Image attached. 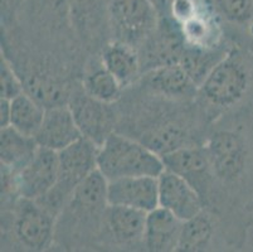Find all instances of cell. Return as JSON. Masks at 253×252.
Here are the masks:
<instances>
[{
    "label": "cell",
    "mask_w": 253,
    "mask_h": 252,
    "mask_svg": "<svg viewBox=\"0 0 253 252\" xmlns=\"http://www.w3.org/2000/svg\"><path fill=\"white\" fill-rule=\"evenodd\" d=\"M1 55L44 107L67 105L88 61L71 25L68 0H23L1 22Z\"/></svg>",
    "instance_id": "cell-1"
},
{
    "label": "cell",
    "mask_w": 253,
    "mask_h": 252,
    "mask_svg": "<svg viewBox=\"0 0 253 252\" xmlns=\"http://www.w3.org/2000/svg\"><path fill=\"white\" fill-rule=\"evenodd\" d=\"M116 105L117 133L142 143L160 156L204 144L213 124L197 99L172 100L142 89L136 82L124 90Z\"/></svg>",
    "instance_id": "cell-2"
},
{
    "label": "cell",
    "mask_w": 253,
    "mask_h": 252,
    "mask_svg": "<svg viewBox=\"0 0 253 252\" xmlns=\"http://www.w3.org/2000/svg\"><path fill=\"white\" fill-rule=\"evenodd\" d=\"M203 145L219 183L253 213V101L215 119Z\"/></svg>",
    "instance_id": "cell-3"
},
{
    "label": "cell",
    "mask_w": 253,
    "mask_h": 252,
    "mask_svg": "<svg viewBox=\"0 0 253 252\" xmlns=\"http://www.w3.org/2000/svg\"><path fill=\"white\" fill-rule=\"evenodd\" d=\"M107 179L96 169L82 182L57 216L52 250L97 251L109 207Z\"/></svg>",
    "instance_id": "cell-4"
},
{
    "label": "cell",
    "mask_w": 253,
    "mask_h": 252,
    "mask_svg": "<svg viewBox=\"0 0 253 252\" xmlns=\"http://www.w3.org/2000/svg\"><path fill=\"white\" fill-rule=\"evenodd\" d=\"M253 36L234 39L229 52L211 69L198 92L197 101L211 122L227 111L252 100Z\"/></svg>",
    "instance_id": "cell-5"
},
{
    "label": "cell",
    "mask_w": 253,
    "mask_h": 252,
    "mask_svg": "<svg viewBox=\"0 0 253 252\" xmlns=\"http://www.w3.org/2000/svg\"><path fill=\"white\" fill-rule=\"evenodd\" d=\"M56 219L37 201L20 197L1 209V251L52 250Z\"/></svg>",
    "instance_id": "cell-6"
},
{
    "label": "cell",
    "mask_w": 253,
    "mask_h": 252,
    "mask_svg": "<svg viewBox=\"0 0 253 252\" xmlns=\"http://www.w3.org/2000/svg\"><path fill=\"white\" fill-rule=\"evenodd\" d=\"M97 169L110 182L126 177H159L165 165L150 148L115 131L98 149Z\"/></svg>",
    "instance_id": "cell-7"
},
{
    "label": "cell",
    "mask_w": 253,
    "mask_h": 252,
    "mask_svg": "<svg viewBox=\"0 0 253 252\" xmlns=\"http://www.w3.org/2000/svg\"><path fill=\"white\" fill-rule=\"evenodd\" d=\"M98 147L89 139L80 138L77 142L58 151V179L52 189L37 200L45 209L58 216L75 189L97 169Z\"/></svg>",
    "instance_id": "cell-8"
},
{
    "label": "cell",
    "mask_w": 253,
    "mask_h": 252,
    "mask_svg": "<svg viewBox=\"0 0 253 252\" xmlns=\"http://www.w3.org/2000/svg\"><path fill=\"white\" fill-rule=\"evenodd\" d=\"M72 29L89 58H100L114 42L107 0H68Z\"/></svg>",
    "instance_id": "cell-9"
},
{
    "label": "cell",
    "mask_w": 253,
    "mask_h": 252,
    "mask_svg": "<svg viewBox=\"0 0 253 252\" xmlns=\"http://www.w3.org/2000/svg\"><path fill=\"white\" fill-rule=\"evenodd\" d=\"M114 41L139 50L156 31L159 13L151 0H107Z\"/></svg>",
    "instance_id": "cell-10"
},
{
    "label": "cell",
    "mask_w": 253,
    "mask_h": 252,
    "mask_svg": "<svg viewBox=\"0 0 253 252\" xmlns=\"http://www.w3.org/2000/svg\"><path fill=\"white\" fill-rule=\"evenodd\" d=\"M146 212L109 204L98 239L100 251H145Z\"/></svg>",
    "instance_id": "cell-11"
},
{
    "label": "cell",
    "mask_w": 253,
    "mask_h": 252,
    "mask_svg": "<svg viewBox=\"0 0 253 252\" xmlns=\"http://www.w3.org/2000/svg\"><path fill=\"white\" fill-rule=\"evenodd\" d=\"M67 105L82 136L98 147L116 131L119 122L116 102H105L95 99L84 91L82 83L73 90Z\"/></svg>",
    "instance_id": "cell-12"
},
{
    "label": "cell",
    "mask_w": 253,
    "mask_h": 252,
    "mask_svg": "<svg viewBox=\"0 0 253 252\" xmlns=\"http://www.w3.org/2000/svg\"><path fill=\"white\" fill-rule=\"evenodd\" d=\"M58 151L39 147L36 155L17 172V188L20 197L39 200L54 187L58 179Z\"/></svg>",
    "instance_id": "cell-13"
},
{
    "label": "cell",
    "mask_w": 253,
    "mask_h": 252,
    "mask_svg": "<svg viewBox=\"0 0 253 252\" xmlns=\"http://www.w3.org/2000/svg\"><path fill=\"white\" fill-rule=\"evenodd\" d=\"M137 85L160 96L180 101L197 99L199 86L181 64H167L144 72L136 81Z\"/></svg>",
    "instance_id": "cell-14"
},
{
    "label": "cell",
    "mask_w": 253,
    "mask_h": 252,
    "mask_svg": "<svg viewBox=\"0 0 253 252\" xmlns=\"http://www.w3.org/2000/svg\"><path fill=\"white\" fill-rule=\"evenodd\" d=\"M159 205L175 214L181 221L192 218L204 208L194 187L178 173L165 169L158 177Z\"/></svg>",
    "instance_id": "cell-15"
},
{
    "label": "cell",
    "mask_w": 253,
    "mask_h": 252,
    "mask_svg": "<svg viewBox=\"0 0 253 252\" xmlns=\"http://www.w3.org/2000/svg\"><path fill=\"white\" fill-rule=\"evenodd\" d=\"M110 204L125 205L144 212L159 207L158 177H126L107 182Z\"/></svg>",
    "instance_id": "cell-16"
},
{
    "label": "cell",
    "mask_w": 253,
    "mask_h": 252,
    "mask_svg": "<svg viewBox=\"0 0 253 252\" xmlns=\"http://www.w3.org/2000/svg\"><path fill=\"white\" fill-rule=\"evenodd\" d=\"M34 138L39 147L61 151L82 138V134L68 105H59L45 108L44 119Z\"/></svg>",
    "instance_id": "cell-17"
},
{
    "label": "cell",
    "mask_w": 253,
    "mask_h": 252,
    "mask_svg": "<svg viewBox=\"0 0 253 252\" xmlns=\"http://www.w3.org/2000/svg\"><path fill=\"white\" fill-rule=\"evenodd\" d=\"M227 249L218 221L206 208L183 223L176 251L202 252Z\"/></svg>",
    "instance_id": "cell-18"
},
{
    "label": "cell",
    "mask_w": 253,
    "mask_h": 252,
    "mask_svg": "<svg viewBox=\"0 0 253 252\" xmlns=\"http://www.w3.org/2000/svg\"><path fill=\"white\" fill-rule=\"evenodd\" d=\"M184 222L164 207H156L146 214L145 251H176Z\"/></svg>",
    "instance_id": "cell-19"
},
{
    "label": "cell",
    "mask_w": 253,
    "mask_h": 252,
    "mask_svg": "<svg viewBox=\"0 0 253 252\" xmlns=\"http://www.w3.org/2000/svg\"><path fill=\"white\" fill-rule=\"evenodd\" d=\"M101 61L121 83L124 90L134 85L141 76L137 50L123 42H111L101 54Z\"/></svg>",
    "instance_id": "cell-20"
},
{
    "label": "cell",
    "mask_w": 253,
    "mask_h": 252,
    "mask_svg": "<svg viewBox=\"0 0 253 252\" xmlns=\"http://www.w3.org/2000/svg\"><path fill=\"white\" fill-rule=\"evenodd\" d=\"M39 144L36 138L20 133L13 126L1 128L0 131V160L3 165L15 172L23 169L36 155Z\"/></svg>",
    "instance_id": "cell-21"
},
{
    "label": "cell",
    "mask_w": 253,
    "mask_h": 252,
    "mask_svg": "<svg viewBox=\"0 0 253 252\" xmlns=\"http://www.w3.org/2000/svg\"><path fill=\"white\" fill-rule=\"evenodd\" d=\"M81 83L87 94L105 102H117L124 92L121 83L103 66L101 57L87 61Z\"/></svg>",
    "instance_id": "cell-22"
},
{
    "label": "cell",
    "mask_w": 253,
    "mask_h": 252,
    "mask_svg": "<svg viewBox=\"0 0 253 252\" xmlns=\"http://www.w3.org/2000/svg\"><path fill=\"white\" fill-rule=\"evenodd\" d=\"M231 38L253 36V0H211Z\"/></svg>",
    "instance_id": "cell-23"
},
{
    "label": "cell",
    "mask_w": 253,
    "mask_h": 252,
    "mask_svg": "<svg viewBox=\"0 0 253 252\" xmlns=\"http://www.w3.org/2000/svg\"><path fill=\"white\" fill-rule=\"evenodd\" d=\"M10 126L23 134L36 136L44 119L47 107H44L42 103L25 91L10 100Z\"/></svg>",
    "instance_id": "cell-24"
},
{
    "label": "cell",
    "mask_w": 253,
    "mask_h": 252,
    "mask_svg": "<svg viewBox=\"0 0 253 252\" xmlns=\"http://www.w3.org/2000/svg\"><path fill=\"white\" fill-rule=\"evenodd\" d=\"M0 86L1 99L6 100H13L18 95L24 92L22 80L4 55L0 57Z\"/></svg>",
    "instance_id": "cell-25"
},
{
    "label": "cell",
    "mask_w": 253,
    "mask_h": 252,
    "mask_svg": "<svg viewBox=\"0 0 253 252\" xmlns=\"http://www.w3.org/2000/svg\"><path fill=\"white\" fill-rule=\"evenodd\" d=\"M0 110H1V116H0V125L1 128H5L10 125V117H11V105L10 100H6V99H1V102H0Z\"/></svg>",
    "instance_id": "cell-26"
}]
</instances>
